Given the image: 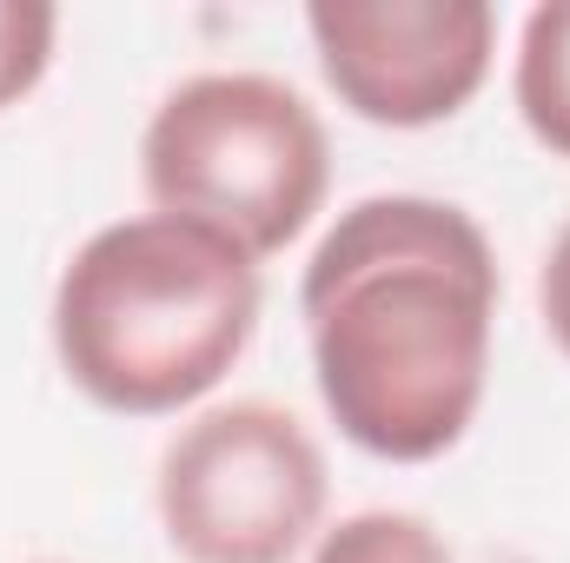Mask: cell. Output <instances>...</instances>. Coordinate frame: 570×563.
I'll list each match as a JSON object with an SVG mask.
<instances>
[{"label":"cell","mask_w":570,"mask_h":563,"mask_svg":"<svg viewBox=\"0 0 570 563\" xmlns=\"http://www.w3.org/2000/svg\"><path fill=\"white\" fill-rule=\"evenodd\" d=\"M298 312L332 424L385 457H444L484 405L498 259L464 206L379 192L318 239Z\"/></svg>","instance_id":"1"},{"label":"cell","mask_w":570,"mask_h":563,"mask_svg":"<svg viewBox=\"0 0 570 563\" xmlns=\"http://www.w3.org/2000/svg\"><path fill=\"white\" fill-rule=\"evenodd\" d=\"M259 325V266L213 226L146 213L100 226L53 292L67 378L120 418L206 398Z\"/></svg>","instance_id":"2"},{"label":"cell","mask_w":570,"mask_h":563,"mask_svg":"<svg viewBox=\"0 0 570 563\" xmlns=\"http://www.w3.org/2000/svg\"><path fill=\"white\" fill-rule=\"evenodd\" d=\"M140 179L159 213L266 259L325 206L332 146L318 113L273 73H193L146 120Z\"/></svg>","instance_id":"3"},{"label":"cell","mask_w":570,"mask_h":563,"mask_svg":"<svg viewBox=\"0 0 570 563\" xmlns=\"http://www.w3.org/2000/svg\"><path fill=\"white\" fill-rule=\"evenodd\" d=\"M318 517L325 451L266 398L193 418L159 457V524L186 563H292Z\"/></svg>","instance_id":"4"},{"label":"cell","mask_w":570,"mask_h":563,"mask_svg":"<svg viewBox=\"0 0 570 563\" xmlns=\"http://www.w3.org/2000/svg\"><path fill=\"white\" fill-rule=\"evenodd\" d=\"M325 87L372 127H438L491 73L498 13L484 0H312Z\"/></svg>","instance_id":"5"},{"label":"cell","mask_w":570,"mask_h":563,"mask_svg":"<svg viewBox=\"0 0 570 563\" xmlns=\"http://www.w3.org/2000/svg\"><path fill=\"white\" fill-rule=\"evenodd\" d=\"M518 113L544 152L570 159V0H544L524 20L518 73H511Z\"/></svg>","instance_id":"6"},{"label":"cell","mask_w":570,"mask_h":563,"mask_svg":"<svg viewBox=\"0 0 570 563\" xmlns=\"http://www.w3.org/2000/svg\"><path fill=\"white\" fill-rule=\"evenodd\" d=\"M312 563H451V551L412 511H358L318 537Z\"/></svg>","instance_id":"7"},{"label":"cell","mask_w":570,"mask_h":563,"mask_svg":"<svg viewBox=\"0 0 570 563\" xmlns=\"http://www.w3.org/2000/svg\"><path fill=\"white\" fill-rule=\"evenodd\" d=\"M60 13L47 0H0V107L27 100L47 80Z\"/></svg>","instance_id":"8"},{"label":"cell","mask_w":570,"mask_h":563,"mask_svg":"<svg viewBox=\"0 0 570 563\" xmlns=\"http://www.w3.org/2000/svg\"><path fill=\"white\" fill-rule=\"evenodd\" d=\"M538 305H544V325H551L558 352L570 358V219H564V233L551 239V259H544V279H538Z\"/></svg>","instance_id":"9"}]
</instances>
